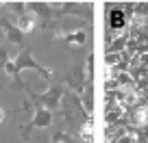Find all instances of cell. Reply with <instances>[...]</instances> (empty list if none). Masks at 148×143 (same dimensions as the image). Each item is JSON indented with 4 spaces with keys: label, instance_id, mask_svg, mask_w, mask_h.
Wrapping results in <instances>:
<instances>
[{
    "label": "cell",
    "instance_id": "1",
    "mask_svg": "<svg viewBox=\"0 0 148 143\" xmlns=\"http://www.w3.org/2000/svg\"><path fill=\"white\" fill-rule=\"evenodd\" d=\"M26 67H31V69H35V72H39V74H42L44 78H50V76H52V72H50V69L42 67V65H39L35 59H33L31 50H22V52H20V54L15 56L13 61H7V65H5L7 74H9V76H13V78H18V74L22 72V69H26Z\"/></svg>",
    "mask_w": 148,
    "mask_h": 143
},
{
    "label": "cell",
    "instance_id": "2",
    "mask_svg": "<svg viewBox=\"0 0 148 143\" xmlns=\"http://www.w3.org/2000/svg\"><path fill=\"white\" fill-rule=\"evenodd\" d=\"M61 98H63V87H59V85H52V87L48 89L44 96H33V100H35L39 106L48 108V111H55L57 106L61 104Z\"/></svg>",
    "mask_w": 148,
    "mask_h": 143
},
{
    "label": "cell",
    "instance_id": "3",
    "mask_svg": "<svg viewBox=\"0 0 148 143\" xmlns=\"http://www.w3.org/2000/svg\"><path fill=\"white\" fill-rule=\"evenodd\" d=\"M50 121H52V111H48V108H44V106H37L35 108V117L24 126V132H22L24 139L28 137V132H31L33 128H48Z\"/></svg>",
    "mask_w": 148,
    "mask_h": 143
},
{
    "label": "cell",
    "instance_id": "4",
    "mask_svg": "<svg viewBox=\"0 0 148 143\" xmlns=\"http://www.w3.org/2000/svg\"><path fill=\"white\" fill-rule=\"evenodd\" d=\"M0 28L5 30V37H7V41L15 43V46H22V43H24V35L20 33V28L15 26V24L7 22V20H0Z\"/></svg>",
    "mask_w": 148,
    "mask_h": 143
},
{
    "label": "cell",
    "instance_id": "5",
    "mask_svg": "<svg viewBox=\"0 0 148 143\" xmlns=\"http://www.w3.org/2000/svg\"><path fill=\"white\" fill-rule=\"evenodd\" d=\"M35 24H37L35 15H33L31 11H26L24 15H20V18H18V24H15V26L20 28V33H22V35H26V33H31L33 28H35Z\"/></svg>",
    "mask_w": 148,
    "mask_h": 143
},
{
    "label": "cell",
    "instance_id": "6",
    "mask_svg": "<svg viewBox=\"0 0 148 143\" xmlns=\"http://www.w3.org/2000/svg\"><path fill=\"white\" fill-rule=\"evenodd\" d=\"M131 124L137 126V128L148 126V106H137V108L131 113Z\"/></svg>",
    "mask_w": 148,
    "mask_h": 143
},
{
    "label": "cell",
    "instance_id": "7",
    "mask_svg": "<svg viewBox=\"0 0 148 143\" xmlns=\"http://www.w3.org/2000/svg\"><path fill=\"white\" fill-rule=\"evenodd\" d=\"M109 24H111V28H113V30H122V28H124V11L122 9H113L109 13Z\"/></svg>",
    "mask_w": 148,
    "mask_h": 143
},
{
    "label": "cell",
    "instance_id": "8",
    "mask_svg": "<svg viewBox=\"0 0 148 143\" xmlns=\"http://www.w3.org/2000/svg\"><path fill=\"white\" fill-rule=\"evenodd\" d=\"M63 39L68 43H72V46H83L85 43V33L83 30H74V33H65Z\"/></svg>",
    "mask_w": 148,
    "mask_h": 143
},
{
    "label": "cell",
    "instance_id": "9",
    "mask_svg": "<svg viewBox=\"0 0 148 143\" xmlns=\"http://www.w3.org/2000/svg\"><path fill=\"white\" fill-rule=\"evenodd\" d=\"M81 139H83L85 143H92V139H94V132H92V121L83 124V128H81Z\"/></svg>",
    "mask_w": 148,
    "mask_h": 143
},
{
    "label": "cell",
    "instance_id": "10",
    "mask_svg": "<svg viewBox=\"0 0 148 143\" xmlns=\"http://www.w3.org/2000/svg\"><path fill=\"white\" fill-rule=\"evenodd\" d=\"M7 7H9L11 11H15V13H18V15H24V13H26V11H28L24 2H9V5H7Z\"/></svg>",
    "mask_w": 148,
    "mask_h": 143
},
{
    "label": "cell",
    "instance_id": "11",
    "mask_svg": "<svg viewBox=\"0 0 148 143\" xmlns=\"http://www.w3.org/2000/svg\"><path fill=\"white\" fill-rule=\"evenodd\" d=\"M126 46V39L124 37H120V39H116V43H111V48H109V52H113V50H122V48H124Z\"/></svg>",
    "mask_w": 148,
    "mask_h": 143
},
{
    "label": "cell",
    "instance_id": "12",
    "mask_svg": "<svg viewBox=\"0 0 148 143\" xmlns=\"http://www.w3.org/2000/svg\"><path fill=\"white\" fill-rule=\"evenodd\" d=\"M52 143H70V137L68 134H55V139H52Z\"/></svg>",
    "mask_w": 148,
    "mask_h": 143
},
{
    "label": "cell",
    "instance_id": "13",
    "mask_svg": "<svg viewBox=\"0 0 148 143\" xmlns=\"http://www.w3.org/2000/svg\"><path fill=\"white\" fill-rule=\"evenodd\" d=\"M118 143H135V132H126Z\"/></svg>",
    "mask_w": 148,
    "mask_h": 143
},
{
    "label": "cell",
    "instance_id": "14",
    "mask_svg": "<svg viewBox=\"0 0 148 143\" xmlns=\"http://www.w3.org/2000/svg\"><path fill=\"white\" fill-rule=\"evenodd\" d=\"M0 65H7V52L0 48Z\"/></svg>",
    "mask_w": 148,
    "mask_h": 143
},
{
    "label": "cell",
    "instance_id": "15",
    "mask_svg": "<svg viewBox=\"0 0 148 143\" xmlns=\"http://www.w3.org/2000/svg\"><path fill=\"white\" fill-rule=\"evenodd\" d=\"M5 121V108H0V124Z\"/></svg>",
    "mask_w": 148,
    "mask_h": 143
}]
</instances>
